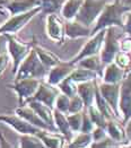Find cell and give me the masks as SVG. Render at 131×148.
I'll use <instances>...</instances> for the list:
<instances>
[{
	"label": "cell",
	"mask_w": 131,
	"mask_h": 148,
	"mask_svg": "<svg viewBox=\"0 0 131 148\" xmlns=\"http://www.w3.org/2000/svg\"><path fill=\"white\" fill-rule=\"evenodd\" d=\"M83 2L84 0H66L60 10L62 17L67 21L73 19L77 12H79V8L83 5Z\"/></svg>",
	"instance_id": "4316f807"
},
{
	"label": "cell",
	"mask_w": 131,
	"mask_h": 148,
	"mask_svg": "<svg viewBox=\"0 0 131 148\" xmlns=\"http://www.w3.org/2000/svg\"><path fill=\"white\" fill-rule=\"evenodd\" d=\"M69 101H70L69 96H67L63 93H60L59 95L57 96V99H56V102H54V109L59 110L60 112H62L64 114H68Z\"/></svg>",
	"instance_id": "d590c367"
},
{
	"label": "cell",
	"mask_w": 131,
	"mask_h": 148,
	"mask_svg": "<svg viewBox=\"0 0 131 148\" xmlns=\"http://www.w3.org/2000/svg\"><path fill=\"white\" fill-rule=\"evenodd\" d=\"M93 143L92 132H79L75 138L67 144V147L69 148H85L91 147V144Z\"/></svg>",
	"instance_id": "f1b7e54d"
},
{
	"label": "cell",
	"mask_w": 131,
	"mask_h": 148,
	"mask_svg": "<svg viewBox=\"0 0 131 148\" xmlns=\"http://www.w3.org/2000/svg\"><path fill=\"white\" fill-rule=\"evenodd\" d=\"M113 62H115L120 68L129 70L131 67V53H128V52H124V51L120 50L119 52L115 54Z\"/></svg>",
	"instance_id": "836d02e7"
},
{
	"label": "cell",
	"mask_w": 131,
	"mask_h": 148,
	"mask_svg": "<svg viewBox=\"0 0 131 148\" xmlns=\"http://www.w3.org/2000/svg\"><path fill=\"white\" fill-rule=\"evenodd\" d=\"M0 15H5V12H3L1 8H0Z\"/></svg>",
	"instance_id": "c3c4849f"
},
{
	"label": "cell",
	"mask_w": 131,
	"mask_h": 148,
	"mask_svg": "<svg viewBox=\"0 0 131 148\" xmlns=\"http://www.w3.org/2000/svg\"><path fill=\"white\" fill-rule=\"evenodd\" d=\"M86 109H87V113H88L91 120L93 121V123L95 124V127H105L107 120L105 119V116L102 114V112L96 108V105L94 103L92 105H89L88 108H86Z\"/></svg>",
	"instance_id": "d6a6232c"
},
{
	"label": "cell",
	"mask_w": 131,
	"mask_h": 148,
	"mask_svg": "<svg viewBox=\"0 0 131 148\" xmlns=\"http://www.w3.org/2000/svg\"><path fill=\"white\" fill-rule=\"evenodd\" d=\"M42 10L41 6H37L35 8L28 10V12H21V14H16L12 15V17L6 21L2 25H0V34H16L17 32H19L25 25L27 24L34 16L37 14H40Z\"/></svg>",
	"instance_id": "8992f818"
},
{
	"label": "cell",
	"mask_w": 131,
	"mask_h": 148,
	"mask_svg": "<svg viewBox=\"0 0 131 148\" xmlns=\"http://www.w3.org/2000/svg\"><path fill=\"white\" fill-rule=\"evenodd\" d=\"M129 70H131V67H130V69H129Z\"/></svg>",
	"instance_id": "f907efd6"
},
{
	"label": "cell",
	"mask_w": 131,
	"mask_h": 148,
	"mask_svg": "<svg viewBox=\"0 0 131 148\" xmlns=\"http://www.w3.org/2000/svg\"><path fill=\"white\" fill-rule=\"evenodd\" d=\"M32 43H33V49L35 50L38 59L41 60V62L44 64V67H45L48 70L51 69L52 67H54L56 64H58V63L61 61L60 58L57 54H54V53L51 52L50 50L45 49V48H43V47H41V45H38V44L36 43L35 40H33Z\"/></svg>",
	"instance_id": "44dd1931"
},
{
	"label": "cell",
	"mask_w": 131,
	"mask_h": 148,
	"mask_svg": "<svg viewBox=\"0 0 131 148\" xmlns=\"http://www.w3.org/2000/svg\"><path fill=\"white\" fill-rule=\"evenodd\" d=\"M119 110L123 116L122 122L127 123L131 118V70H128L124 78L120 83Z\"/></svg>",
	"instance_id": "52a82bcc"
},
{
	"label": "cell",
	"mask_w": 131,
	"mask_h": 148,
	"mask_svg": "<svg viewBox=\"0 0 131 148\" xmlns=\"http://www.w3.org/2000/svg\"><path fill=\"white\" fill-rule=\"evenodd\" d=\"M92 27L82 24L80 22L73 19H69L64 23V33L66 36L69 38H80V37L91 36Z\"/></svg>",
	"instance_id": "ac0fdd59"
},
{
	"label": "cell",
	"mask_w": 131,
	"mask_h": 148,
	"mask_svg": "<svg viewBox=\"0 0 131 148\" xmlns=\"http://www.w3.org/2000/svg\"><path fill=\"white\" fill-rule=\"evenodd\" d=\"M0 122L10 125L14 130H16L17 132H19L21 135L23 134H33L37 135L38 131H41L42 129L36 128L33 124L28 123L26 120L23 118H21L19 115L15 114H0Z\"/></svg>",
	"instance_id": "7c38bea8"
},
{
	"label": "cell",
	"mask_w": 131,
	"mask_h": 148,
	"mask_svg": "<svg viewBox=\"0 0 131 148\" xmlns=\"http://www.w3.org/2000/svg\"><path fill=\"white\" fill-rule=\"evenodd\" d=\"M122 31L131 36V10H130V12L128 14V16H127V21L124 22V25H123Z\"/></svg>",
	"instance_id": "7bdbcfd3"
},
{
	"label": "cell",
	"mask_w": 131,
	"mask_h": 148,
	"mask_svg": "<svg viewBox=\"0 0 131 148\" xmlns=\"http://www.w3.org/2000/svg\"><path fill=\"white\" fill-rule=\"evenodd\" d=\"M7 44V40H6V36L3 34H0V54L2 52H5L3 49H5V45Z\"/></svg>",
	"instance_id": "f6af8a7d"
},
{
	"label": "cell",
	"mask_w": 131,
	"mask_h": 148,
	"mask_svg": "<svg viewBox=\"0 0 131 148\" xmlns=\"http://www.w3.org/2000/svg\"><path fill=\"white\" fill-rule=\"evenodd\" d=\"M122 33H118L117 26H108L106 27L104 42L102 45V49L99 52V58L103 66H105L110 62H113V59L115 54L120 50V42L119 38L121 37Z\"/></svg>",
	"instance_id": "277c9868"
},
{
	"label": "cell",
	"mask_w": 131,
	"mask_h": 148,
	"mask_svg": "<svg viewBox=\"0 0 131 148\" xmlns=\"http://www.w3.org/2000/svg\"><path fill=\"white\" fill-rule=\"evenodd\" d=\"M9 2V0H0V7H6V5Z\"/></svg>",
	"instance_id": "7dc6e473"
},
{
	"label": "cell",
	"mask_w": 131,
	"mask_h": 148,
	"mask_svg": "<svg viewBox=\"0 0 131 148\" xmlns=\"http://www.w3.org/2000/svg\"><path fill=\"white\" fill-rule=\"evenodd\" d=\"M53 122H54V125H56L58 132H60L62 136L64 137L67 143H69L73 138V132H72V130L70 129V125L68 123L67 114L60 112L57 109H53Z\"/></svg>",
	"instance_id": "d6986e66"
},
{
	"label": "cell",
	"mask_w": 131,
	"mask_h": 148,
	"mask_svg": "<svg viewBox=\"0 0 131 148\" xmlns=\"http://www.w3.org/2000/svg\"><path fill=\"white\" fill-rule=\"evenodd\" d=\"M77 66L79 67H83V68H86V69H89V70H93V71H96L99 77H102V69H103V63L101 61V58L98 54H94V56H89V57H86L82 60L76 63Z\"/></svg>",
	"instance_id": "d4e9b609"
},
{
	"label": "cell",
	"mask_w": 131,
	"mask_h": 148,
	"mask_svg": "<svg viewBox=\"0 0 131 148\" xmlns=\"http://www.w3.org/2000/svg\"><path fill=\"white\" fill-rule=\"evenodd\" d=\"M85 108L84 105V102L82 97L76 94L70 97L69 101V109H68V113H77V112H82Z\"/></svg>",
	"instance_id": "8d00e7d4"
},
{
	"label": "cell",
	"mask_w": 131,
	"mask_h": 148,
	"mask_svg": "<svg viewBox=\"0 0 131 148\" xmlns=\"http://www.w3.org/2000/svg\"><path fill=\"white\" fill-rule=\"evenodd\" d=\"M48 69L41 62L36 54L35 50L32 48L27 57L19 64L16 74L15 79H23V78H36V79H44L48 75Z\"/></svg>",
	"instance_id": "7a4b0ae2"
},
{
	"label": "cell",
	"mask_w": 131,
	"mask_h": 148,
	"mask_svg": "<svg viewBox=\"0 0 131 148\" xmlns=\"http://www.w3.org/2000/svg\"><path fill=\"white\" fill-rule=\"evenodd\" d=\"M105 3L106 0H84L75 19L88 27H92L104 9Z\"/></svg>",
	"instance_id": "5b68a950"
},
{
	"label": "cell",
	"mask_w": 131,
	"mask_h": 148,
	"mask_svg": "<svg viewBox=\"0 0 131 148\" xmlns=\"http://www.w3.org/2000/svg\"><path fill=\"white\" fill-rule=\"evenodd\" d=\"M91 147L93 148H112V147H120V145L114 141L111 137H104L103 139L98 140V141H93L91 144Z\"/></svg>",
	"instance_id": "74e56055"
},
{
	"label": "cell",
	"mask_w": 131,
	"mask_h": 148,
	"mask_svg": "<svg viewBox=\"0 0 131 148\" xmlns=\"http://www.w3.org/2000/svg\"><path fill=\"white\" fill-rule=\"evenodd\" d=\"M120 49H121V51L131 53V36L130 35H129V37H126V38H123V40L120 42Z\"/></svg>",
	"instance_id": "b9f144b4"
},
{
	"label": "cell",
	"mask_w": 131,
	"mask_h": 148,
	"mask_svg": "<svg viewBox=\"0 0 131 148\" xmlns=\"http://www.w3.org/2000/svg\"><path fill=\"white\" fill-rule=\"evenodd\" d=\"M3 35L6 36V40H7L8 52L10 54L12 61V74L15 75L19 64L22 63V61L27 57V54L32 50L33 43L32 42H23L15 36V34L5 33Z\"/></svg>",
	"instance_id": "3957f363"
},
{
	"label": "cell",
	"mask_w": 131,
	"mask_h": 148,
	"mask_svg": "<svg viewBox=\"0 0 131 148\" xmlns=\"http://www.w3.org/2000/svg\"><path fill=\"white\" fill-rule=\"evenodd\" d=\"M45 32L48 37L56 42L57 44L62 45L64 43V22L58 16V14L52 12L48 14L47 16V23H45Z\"/></svg>",
	"instance_id": "9c48e42d"
},
{
	"label": "cell",
	"mask_w": 131,
	"mask_h": 148,
	"mask_svg": "<svg viewBox=\"0 0 131 148\" xmlns=\"http://www.w3.org/2000/svg\"><path fill=\"white\" fill-rule=\"evenodd\" d=\"M66 0H41V8L42 14H52V12H58L61 10L62 5L64 3Z\"/></svg>",
	"instance_id": "4dcf8cb0"
},
{
	"label": "cell",
	"mask_w": 131,
	"mask_h": 148,
	"mask_svg": "<svg viewBox=\"0 0 131 148\" xmlns=\"http://www.w3.org/2000/svg\"><path fill=\"white\" fill-rule=\"evenodd\" d=\"M104 128H105L107 136L111 137L114 141H117L120 145V147H127L128 146L129 141L127 139L124 124L118 122L117 119H111V120L106 121V124Z\"/></svg>",
	"instance_id": "2e32d148"
},
{
	"label": "cell",
	"mask_w": 131,
	"mask_h": 148,
	"mask_svg": "<svg viewBox=\"0 0 131 148\" xmlns=\"http://www.w3.org/2000/svg\"><path fill=\"white\" fill-rule=\"evenodd\" d=\"M8 63H9V56H8V53L2 52L0 54V76L5 73L6 68L8 67Z\"/></svg>",
	"instance_id": "60d3db41"
},
{
	"label": "cell",
	"mask_w": 131,
	"mask_h": 148,
	"mask_svg": "<svg viewBox=\"0 0 131 148\" xmlns=\"http://www.w3.org/2000/svg\"><path fill=\"white\" fill-rule=\"evenodd\" d=\"M94 104L96 105V108L102 112V114L105 116L106 120H111V119H117L114 112L112 110V108L110 106V104L107 103L105 99L101 95L99 90H98V87L96 88V94H95V99H94ZM118 120V119H117Z\"/></svg>",
	"instance_id": "83f0119b"
},
{
	"label": "cell",
	"mask_w": 131,
	"mask_h": 148,
	"mask_svg": "<svg viewBox=\"0 0 131 148\" xmlns=\"http://www.w3.org/2000/svg\"><path fill=\"white\" fill-rule=\"evenodd\" d=\"M124 130H126V135H127V139L129 141V144H131V118L127 121V123L124 124Z\"/></svg>",
	"instance_id": "ee69618b"
},
{
	"label": "cell",
	"mask_w": 131,
	"mask_h": 148,
	"mask_svg": "<svg viewBox=\"0 0 131 148\" xmlns=\"http://www.w3.org/2000/svg\"><path fill=\"white\" fill-rule=\"evenodd\" d=\"M37 6H41V0H9L6 8L12 15L28 12Z\"/></svg>",
	"instance_id": "cb8c5ba5"
},
{
	"label": "cell",
	"mask_w": 131,
	"mask_h": 148,
	"mask_svg": "<svg viewBox=\"0 0 131 148\" xmlns=\"http://www.w3.org/2000/svg\"><path fill=\"white\" fill-rule=\"evenodd\" d=\"M94 128H95V124L93 123V121L91 120V118H89L87 111L83 112V122H82L80 131L82 132H92L94 130Z\"/></svg>",
	"instance_id": "f35d334b"
},
{
	"label": "cell",
	"mask_w": 131,
	"mask_h": 148,
	"mask_svg": "<svg viewBox=\"0 0 131 148\" xmlns=\"http://www.w3.org/2000/svg\"><path fill=\"white\" fill-rule=\"evenodd\" d=\"M97 87H98V90H99L101 95L110 104V106L112 108L117 119L119 120L121 118V113H120L119 110L120 83H118V84H110V83H104L103 82L99 85L97 84Z\"/></svg>",
	"instance_id": "8fae6325"
},
{
	"label": "cell",
	"mask_w": 131,
	"mask_h": 148,
	"mask_svg": "<svg viewBox=\"0 0 131 148\" xmlns=\"http://www.w3.org/2000/svg\"><path fill=\"white\" fill-rule=\"evenodd\" d=\"M59 94H60V90L59 88H58V86H53V85L49 84L48 82H44L42 79L41 83H40V85H38L37 90L35 92V94L29 99L40 101V102L47 104L50 108L54 109V102H56V99H57V96Z\"/></svg>",
	"instance_id": "4fadbf2b"
},
{
	"label": "cell",
	"mask_w": 131,
	"mask_h": 148,
	"mask_svg": "<svg viewBox=\"0 0 131 148\" xmlns=\"http://www.w3.org/2000/svg\"><path fill=\"white\" fill-rule=\"evenodd\" d=\"M15 113L17 115H19L21 118H23L24 120H26L28 123L33 124L36 128H40V129H43V130H49V131H54V132H58L57 128L56 127H52L48 124L44 120H42L38 114L36 113L32 108H29L27 104L25 105H22V106H18L16 110H15Z\"/></svg>",
	"instance_id": "5bb4252c"
},
{
	"label": "cell",
	"mask_w": 131,
	"mask_h": 148,
	"mask_svg": "<svg viewBox=\"0 0 131 148\" xmlns=\"http://www.w3.org/2000/svg\"><path fill=\"white\" fill-rule=\"evenodd\" d=\"M92 136H93V141H98V140L103 139L104 137L107 136L105 128L104 127H95L94 130L92 131Z\"/></svg>",
	"instance_id": "ab89813d"
},
{
	"label": "cell",
	"mask_w": 131,
	"mask_h": 148,
	"mask_svg": "<svg viewBox=\"0 0 131 148\" xmlns=\"http://www.w3.org/2000/svg\"><path fill=\"white\" fill-rule=\"evenodd\" d=\"M105 32H106V28H103V29L98 31L97 33H95L94 35H92L91 38L87 41V43L83 47V49L79 51V53L73 59L70 60V62L76 64L79 60H82L86 57L94 56V54H99L102 45H103V42H104Z\"/></svg>",
	"instance_id": "30bf717a"
},
{
	"label": "cell",
	"mask_w": 131,
	"mask_h": 148,
	"mask_svg": "<svg viewBox=\"0 0 131 148\" xmlns=\"http://www.w3.org/2000/svg\"><path fill=\"white\" fill-rule=\"evenodd\" d=\"M26 104L29 108H32L42 120H44L47 123L52 127H56L54 122H53V109L52 108H50L47 104H44L40 101H36V99H29Z\"/></svg>",
	"instance_id": "603a6c76"
},
{
	"label": "cell",
	"mask_w": 131,
	"mask_h": 148,
	"mask_svg": "<svg viewBox=\"0 0 131 148\" xmlns=\"http://www.w3.org/2000/svg\"><path fill=\"white\" fill-rule=\"evenodd\" d=\"M128 70L120 68L115 62H110L105 64V70L104 75H102L103 82L104 83H110V84H118L121 83L122 79L127 74Z\"/></svg>",
	"instance_id": "ffe728a7"
},
{
	"label": "cell",
	"mask_w": 131,
	"mask_h": 148,
	"mask_svg": "<svg viewBox=\"0 0 131 148\" xmlns=\"http://www.w3.org/2000/svg\"><path fill=\"white\" fill-rule=\"evenodd\" d=\"M41 80L36 78H23V79H15L12 88L16 92L18 96V104L19 106L25 105L27 101L31 99L38 88Z\"/></svg>",
	"instance_id": "ba28073f"
},
{
	"label": "cell",
	"mask_w": 131,
	"mask_h": 148,
	"mask_svg": "<svg viewBox=\"0 0 131 148\" xmlns=\"http://www.w3.org/2000/svg\"><path fill=\"white\" fill-rule=\"evenodd\" d=\"M127 2H128V3H131V0H127Z\"/></svg>",
	"instance_id": "681fc988"
},
{
	"label": "cell",
	"mask_w": 131,
	"mask_h": 148,
	"mask_svg": "<svg viewBox=\"0 0 131 148\" xmlns=\"http://www.w3.org/2000/svg\"><path fill=\"white\" fill-rule=\"evenodd\" d=\"M67 120L70 125V129L72 132H79L82 128L83 122V112H77V113H68L67 114Z\"/></svg>",
	"instance_id": "e575fe53"
},
{
	"label": "cell",
	"mask_w": 131,
	"mask_h": 148,
	"mask_svg": "<svg viewBox=\"0 0 131 148\" xmlns=\"http://www.w3.org/2000/svg\"><path fill=\"white\" fill-rule=\"evenodd\" d=\"M58 88H59L60 93H63L69 97L77 94V83H75L69 76L60 82L58 84Z\"/></svg>",
	"instance_id": "1f68e13d"
},
{
	"label": "cell",
	"mask_w": 131,
	"mask_h": 148,
	"mask_svg": "<svg viewBox=\"0 0 131 148\" xmlns=\"http://www.w3.org/2000/svg\"><path fill=\"white\" fill-rule=\"evenodd\" d=\"M19 147L22 148H44L43 141L33 134H23L19 138Z\"/></svg>",
	"instance_id": "f546056e"
},
{
	"label": "cell",
	"mask_w": 131,
	"mask_h": 148,
	"mask_svg": "<svg viewBox=\"0 0 131 148\" xmlns=\"http://www.w3.org/2000/svg\"><path fill=\"white\" fill-rule=\"evenodd\" d=\"M69 77L75 83L78 84V83H83V82H87V80H93V79L98 77V74L96 71L86 69V68L79 67V66L76 64V68L71 71Z\"/></svg>",
	"instance_id": "484cf974"
},
{
	"label": "cell",
	"mask_w": 131,
	"mask_h": 148,
	"mask_svg": "<svg viewBox=\"0 0 131 148\" xmlns=\"http://www.w3.org/2000/svg\"><path fill=\"white\" fill-rule=\"evenodd\" d=\"M97 88V78L77 84V94L82 97L85 108H88L94 103Z\"/></svg>",
	"instance_id": "e0dca14e"
},
{
	"label": "cell",
	"mask_w": 131,
	"mask_h": 148,
	"mask_svg": "<svg viewBox=\"0 0 131 148\" xmlns=\"http://www.w3.org/2000/svg\"><path fill=\"white\" fill-rule=\"evenodd\" d=\"M0 147H12V145L7 141V139L0 132Z\"/></svg>",
	"instance_id": "bcb514c9"
},
{
	"label": "cell",
	"mask_w": 131,
	"mask_h": 148,
	"mask_svg": "<svg viewBox=\"0 0 131 148\" xmlns=\"http://www.w3.org/2000/svg\"><path fill=\"white\" fill-rule=\"evenodd\" d=\"M76 68V64L70 61H60L58 64L49 69L47 75V82L53 86H58L61 80L71 74V71Z\"/></svg>",
	"instance_id": "9a60e30c"
},
{
	"label": "cell",
	"mask_w": 131,
	"mask_h": 148,
	"mask_svg": "<svg viewBox=\"0 0 131 148\" xmlns=\"http://www.w3.org/2000/svg\"><path fill=\"white\" fill-rule=\"evenodd\" d=\"M36 136L43 141L44 146L48 148H61L64 146V143H66L64 137L61 134L58 135L54 131H49V130L42 129L41 131L37 132Z\"/></svg>",
	"instance_id": "7402d4cb"
},
{
	"label": "cell",
	"mask_w": 131,
	"mask_h": 148,
	"mask_svg": "<svg viewBox=\"0 0 131 148\" xmlns=\"http://www.w3.org/2000/svg\"><path fill=\"white\" fill-rule=\"evenodd\" d=\"M131 10V5H122L120 0H114L112 3H105L104 9L96 19L95 26L91 31V36L97 33L98 31L106 28L108 26H117L123 28L124 14Z\"/></svg>",
	"instance_id": "6da1fadb"
}]
</instances>
